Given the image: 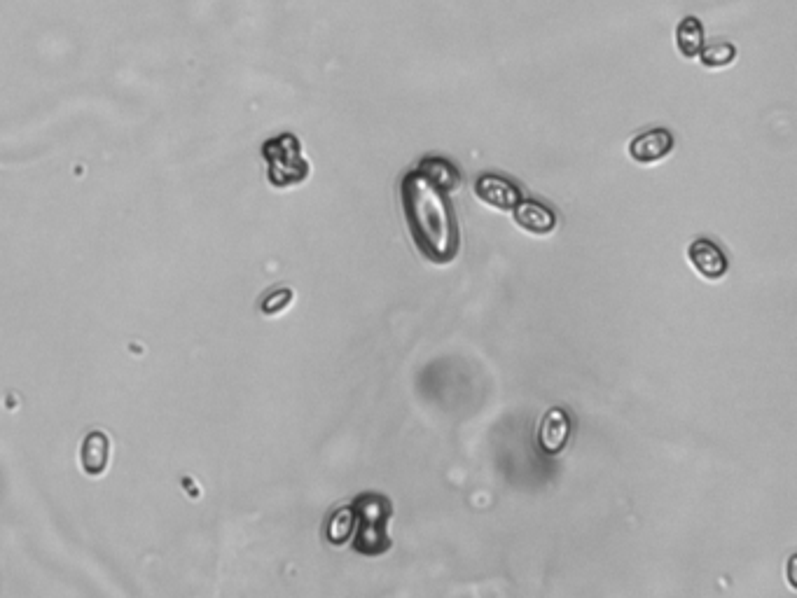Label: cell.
Returning <instances> with one entry per match:
<instances>
[{"instance_id": "cell-1", "label": "cell", "mask_w": 797, "mask_h": 598, "mask_svg": "<svg viewBox=\"0 0 797 598\" xmlns=\"http://www.w3.org/2000/svg\"><path fill=\"white\" fill-rule=\"evenodd\" d=\"M400 201L419 253L435 264L452 262L459 255L461 234L447 192L414 169L400 183Z\"/></svg>"}, {"instance_id": "cell-2", "label": "cell", "mask_w": 797, "mask_h": 598, "mask_svg": "<svg viewBox=\"0 0 797 598\" xmlns=\"http://www.w3.org/2000/svg\"><path fill=\"white\" fill-rule=\"evenodd\" d=\"M267 162V178L274 187H293L309 178L311 166L302 155L300 138L295 134H279L262 145Z\"/></svg>"}, {"instance_id": "cell-3", "label": "cell", "mask_w": 797, "mask_h": 598, "mask_svg": "<svg viewBox=\"0 0 797 598\" xmlns=\"http://www.w3.org/2000/svg\"><path fill=\"white\" fill-rule=\"evenodd\" d=\"M351 507L356 512L358 528L353 549L367 556L384 554L391 547V540L386 535V521L391 517V503L386 498L370 493V496H360L353 500Z\"/></svg>"}, {"instance_id": "cell-4", "label": "cell", "mask_w": 797, "mask_h": 598, "mask_svg": "<svg viewBox=\"0 0 797 598\" xmlns=\"http://www.w3.org/2000/svg\"><path fill=\"white\" fill-rule=\"evenodd\" d=\"M688 260L692 269L706 281H720L730 269L727 255L711 239H695L688 246Z\"/></svg>"}, {"instance_id": "cell-5", "label": "cell", "mask_w": 797, "mask_h": 598, "mask_svg": "<svg viewBox=\"0 0 797 598\" xmlns=\"http://www.w3.org/2000/svg\"><path fill=\"white\" fill-rule=\"evenodd\" d=\"M475 194L484 204L498 208V211H512L519 204V199H522L519 187L508 178L496 176V173H484V176L477 178Z\"/></svg>"}, {"instance_id": "cell-6", "label": "cell", "mask_w": 797, "mask_h": 598, "mask_svg": "<svg viewBox=\"0 0 797 598\" xmlns=\"http://www.w3.org/2000/svg\"><path fill=\"white\" fill-rule=\"evenodd\" d=\"M674 152V136L669 129H650L643 131L629 143V157L639 164L662 162Z\"/></svg>"}, {"instance_id": "cell-7", "label": "cell", "mask_w": 797, "mask_h": 598, "mask_svg": "<svg viewBox=\"0 0 797 598\" xmlns=\"http://www.w3.org/2000/svg\"><path fill=\"white\" fill-rule=\"evenodd\" d=\"M568 437H571V419L561 407L547 409V414L540 421L538 430V444L545 454L557 456L559 451H564Z\"/></svg>"}, {"instance_id": "cell-8", "label": "cell", "mask_w": 797, "mask_h": 598, "mask_svg": "<svg viewBox=\"0 0 797 598\" xmlns=\"http://www.w3.org/2000/svg\"><path fill=\"white\" fill-rule=\"evenodd\" d=\"M512 213H515L517 225L529 234L545 236L554 232V227H557V213L536 199H519V204L512 208Z\"/></svg>"}, {"instance_id": "cell-9", "label": "cell", "mask_w": 797, "mask_h": 598, "mask_svg": "<svg viewBox=\"0 0 797 598\" xmlns=\"http://www.w3.org/2000/svg\"><path fill=\"white\" fill-rule=\"evenodd\" d=\"M417 171L421 176H426L435 187H440L442 192H454L461 187V173L449 159L442 157H426L424 162H419Z\"/></svg>"}, {"instance_id": "cell-10", "label": "cell", "mask_w": 797, "mask_h": 598, "mask_svg": "<svg viewBox=\"0 0 797 598\" xmlns=\"http://www.w3.org/2000/svg\"><path fill=\"white\" fill-rule=\"evenodd\" d=\"M706 45V33L702 19L688 15L676 26V47L685 59H697L702 47Z\"/></svg>"}, {"instance_id": "cell-11", "label": "cell", "mask_w": 797, "mask_h": 598, "mask_svg": "<svg viewBox=\"0 0 797 598\" xmlns=\"http://www.w3.org/2000/svg\"><path fill=\"white\" fill-rule=\"evenodd\" d=\"M110 461V442L106 433L101 430H94L85 437V444H82V468H85L87 475H101L103 470L108 468Z\"/></svg>"}, {"instance_id": "cell-12", "label": "cell", "mask_w": 797, "mask_h": 598, "mask_svg": "<svg viewBox=\"0 0 797 598\" xmlns=\"http://www.w3.org/2000/svg\"><path fill=\"white\" fill-rule=\"evenodd\" d=\"M353 531H356V512H353V507H342V510L332 514L328 521V540L332 545H344Z\"/></svg>"}, {"instance_id": "cell-13", "label": "cell", "mask_w": 797, "mask_h": 598, "mask_svg": "<svg viewBox=\"0 0 797 598\" xmlns=\"http://www.w3.org/2000/svg\"><path fill=\"white\" fill-rule=\"evenodd\" d=\"M699 59L706 68H727L737 61V47L727 40H718V43L704 45L699 52Z\"/></svg>"}, {"instance_id": "cell-14", "label": "cell", "mask_w": 797, "mask_h": 598, "mask_svg": "<svg viewBox=\"0 0 797 598\" xmlns=\"http://www.w3.org/2000/svg\"><path fill=\"white\" fill-rule=\"evenodd\" d=\"M293 302V292L288 288H281V290H274L272 295H267L265 302H262V311H265L267 316H274V314H281L283 309L288 307V304Z\"/></svg>"}]
</instances>
